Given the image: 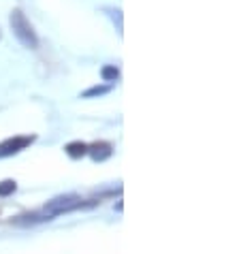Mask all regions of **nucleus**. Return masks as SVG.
<instances>
[{"instance_id": "nucleus-8", "label": "nucleus", "mask_w": 239, "mask_h": 254, "mask_svg": "<svg viewBox=\"0 0 239 254\" xmlns=\"http://www.w3.org/2000/svg\"><path fill=\"white\" fill-rule=\"evenodd\" d=\"M17 190V182L15 180H2L0 182V196H9Z\"/></svg>"}, {"instance_id": "nucleus-4", "label": "nucleus", "mask_w": 239, "mask_h": 254, "mask_svg": "<svg viewBox=\"0 0 239 254\" xmlns=\"http://www.w3.org/2000/svg\"><path fill=\"white\" fill-rule=\"evenodd\" d=\"M88 154L92 156L94 162H103L114 154V147H111V143H107V141H96V143L88 145Z\"/></svg>"}, {"instance_id": "nucleus-5", "label": "nucleus", "mask_w": 239, "mask_h": 254, "mask_svg": "<svg viewBox=\"0 0 239 254\" xmlns=\"http://www.w3.org/2000/svg\"><path fill=\"white\" fill-rule=\"evenodd\" d=\"M45 220H52V216H49L47 211H43V214H37V211H32V214L17 216L13 222L19 224V227H28V224H37V222H45Z\"/></svg>"}, {"instance_id": "nucleus-10", "label": "nucleus", "mask_w": 239, "mask_h": 254, "mask_svg": "<svg viewBox=\"0 0 239 254\" xmlns=\"http://www.w3.org/2000/svg\"><path fill=\"white\" fill-rule=\"evenodd\" d=\"M109 13H111V19L118 22V30L122 32V11L120 9H109Z\"/></svg>"}, {"instance_id": "nucleus-2", "label": "nucleus", "mask_w": 239, "mask_h": 254, "mask_svg": "<svg viewBox=\"0 0 239 254\" xmlns=\"http://www.w3.org/2000/svg\"><path fill=\"white\" fill-rule=\"evenodd\" d=\"M98 201H83L81 196H77V194H60V196H56V199H52L45 205V211L49 216H60V214H68V211H75V209H83V207H92L96 205Z\"/></svg>"}, {"instance_id": "nucleus-7", "label": "nucleus", "mask_w": 239, "mask_h": 254, "mask_svg": "<svg viewBox=\"0 0 239 254\" xmlns=\"http://www.w3.org/2000/svg\"><path fill=\"white\" fill-rule=\"evenodd\" d=\"M101 77L105 81H118L120 79V68L116 64H107L101 68Z\"/></svg>"}, {"instance_id": "nucleus-3", "label": "nucleus", "mask_w": 239, "mask_h": 254, "mask_svg": "<svg viewBox=\"0 0 239 254\" xmlns=\"http://www.w3.org/2000/svg\"><path fill=\"white\" fill-rule=\"evenodd\" d=\"M34 141V137H13V139H6L0 143V158H6V156H13V154L26 150Z\"/></svg>"}, {"instance_id": "nucleus-6", "label": "nucleus", "mask_w": 239, "mask_h": 254, "mask_svg": "<svg viewBox=\"0 0 239 254\" xmlns=\"http://www.w3.org/2000/svg\"><path fill=\"white\" fill-rule=\"evenodd\" d=\"M64 152L71 158H81V156L88 154V143H83V141H71V143H66Z\"/></svg>"}, {"instance_id": "nucleus-9", "label": "nucleus", "mask_w": 239, "mask_h": 254, "mask_svg": "<svg viewBox=\"0 0 239 254\" xmlns=\"http://www.w3.org/2000/svg\"><path fill=\"white\" fill-rule=\"evenodd\" d=\"M109 92V86H92L90 90H86L81 96L83 98H94V96H103V94H107Z\"/></svg>"}, {"instance_id": "nucleus-1", "label": "nucleus", "mask_w": 239, "mask_h": 254, "mask_svg": "<svg viewBox=\"0 0 239 254\" xmlns=\"http://www.w3.org/2000/svg\"><path fill=\"white\" fill-rule=\"evenodd\" d=\"M9 24H11V30H13V34H15V39H17L26 49H37V47H39L37 32H34L32 24L28 22V17H26L19 9L11 11Z\"/></svg>"}]
</instances>
